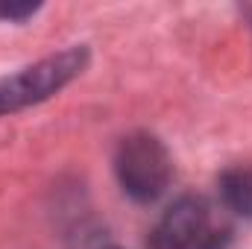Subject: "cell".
<instances>
[{"mask_svg":"<svg viewBox=\"0 0 252 249\" xmlns=\"http://www.w3.org/2000/svg\"><path fill=\"white\" fill-rule=\"evenodd\" d=\"M115 170L121 187L132 199L138 202H153L164 193V187L170 185V156L164 150V144L153 135H129L118 147V158H115Z\"/></svg>","mask_w":252,"mask_h":249,"instance_id":"cell-1","label":"cell"},{"mask_svg":"<svg viewBox=\"0 0 252 249\" xmlns=\"http://www.w3.org/2000/svg\"><path fill=\"white\" fill-rule=\"evenodd\" d=\"M220 193H223V202L235 214L252 217V167L226 170L220 176Z\"/></svg>","mask_w":252,"mask_h":249,"instance_id":"cell-4","label":"cell"},{"mask_svg":"<svg viewBox=\"0 0 252 249\" xmlns=\"http://www.w3.org/2000/svg\"><path fill=\"white\" fill-rule=\"evenodd\" d=\"M226 238L211 232L202 199L185 196L173 202L153 232V249H223Z\"/></svg>","mask_w":252,"mask_h":249,"instance_id":"cell-3","label":"cell"},{"mask_svg":"<svg viewBox=\"0 0 252 249\" xmlns=\"http://www.w3.org/2000/svg\"><path fill=\"white\" fill-rule=\"evenodd\" d=\"M85 59H88L85 50L73 47V50L50 56L32 67H24L21 73H15L9 79H0V115L24 109L38 100H47L85 67Z\"/></svg>","mask_w":252,"mask_h":249,"instance_id":"cell-2","label":"cell"}]
</instances>
